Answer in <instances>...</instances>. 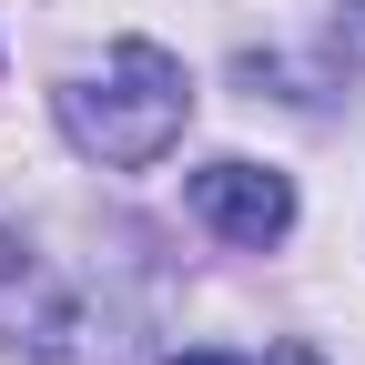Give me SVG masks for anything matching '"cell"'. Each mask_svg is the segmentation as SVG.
<instances>
[{
    "mask_svg": "<svg viewBox=\"0 0 365 365\" xmlns=\"http://www.w3.org/2000/svg\"><path fill=\"white\" fill-rule=\"evenodd\" d=\"M193 213L223 244H284L294 234V182L274 163H203L193 173Z\"/></svg>",
    "mask_w": 365,
    "mask_h": 365,
    "instance_id": "cell-2",
    "label": "cell"
},
{
    "mask_svg": "<svg viewBox=\"0 0 365 365\" xmlns=\"http://www.w3.org/2000/svg\"><path fill=\"white\" fill-rule=\"evenodd\" d=\"M182 122H193V71H182L163 41H112L102 71L61 81V132L91 163L143 173V163H163L182 143Z\"/></svg>",
    "mask_w": 365,
    "mask_h": 365,
    "instance_id": "cell-1",
    "label": "cell"
},
{
    "mask_svg": "<svg viewBox=\"0 0 365 365\" xmlns=\"http://www.w3.org/2000/svg\"><path fill=\"white\" fill-rule=\"evenodd\" d=\"M325 51H335V61H365V0H345V11H335V31H325Z\"/></svg>",
    "mask_w": 365,
    "mask_h": 365,
    "instance_id": "cell-3",
    "label": "cell"
},
{
    "mask_svg": "<svg viewBox=\"0 0 365 365\" xmlns=\"http://www.w3.org/2000/svg\"><path fill=\"white\" fill-rule=\"evenodd\" d=\"M173 365H244V355H173Z\"/></svg>",
    "mask_w": 365,
    "mask_h": 365,
    "instance_id": "cell-4",
    "label": "cell"
},
{
    "mask_svg": "<svg viewBox=\"0 0 365 365\" xmlns=\"http://www.w3.org/2000/svg\"><path fill=\"white\" fill-rule=\"evenodd\" d=\"M274 365H314V355H304V345H284V355H274Z\"/></svg>",
    "mask_w": 365,
    "mask_h": 365,
    "instance_id": "cell-5",
    "label": "cell"
}]
</instances>
